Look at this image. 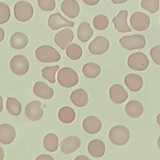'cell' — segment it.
Listing matches in <instances>:
<instances>
[{
	"mask_svg": "<svg viewBox=\"0 0 160 160\" xmlns=\"http://www.w3.org/2000/svg\"><path fill=\"white\" fill-rule=\"evenodd\" d=\"M4 150L1 148V146H0V160H2L4 159Z\"/></svg>",
	"mask_w": 160,
	"mask_h": 160,
	"instance_id": "41",
	"label": "cell"
},
{
	"mask_svg": "<svg viewBox=\"0 0 160 160\" xmlns=\"http://www.w3.org/2000/svg\"><path fill=\"white\" fill-rule=\"evenodd\" d=\"M75 159H89V158L86 156H78L75 158Z\"/></svg>",
	"mask_w": 160,
	"mask_h": 160,
	"instance_id": "43",
	"label": "cell"
},
{
	"mask_svg": "<svg viewBox=\"0 0 160 160\" xmlns=\"http://www.w3.org/2000/svg\"><path fill=\"white\" fill-rule=\"evenodd\" d=\"M62 12L68 18L74 19L80 12L79 5L76 0H64L61 4Z\"/></svg>",
	"mask_w": 160,
	"mask_h": 160,
	"instance_id": "16",
	"label": "cell"
},
{
	"mask_svg": "<svg viewBox=\"0 0 160 160\" xmlns=\"http://www.w3.org/2000/svg\"><path fill=\"white\" fill-rule=\"evenodd\" d=\"M81 140L78 136L68 137L61 142V151L64 154L72 153L81 146Z\"/></svg>",
	"mask_w": 160,
	"mask_h": 160,
	"instance_id": "15",
	"label": "cell"
},
{
	"mask_svg": "<svg viewBox=\"0 0 160 160\" xmlns=\"http://www.w3.org/2000/svg\"><path fill=\"white\" fill-rule=\"evenodd\" d=\"M37 59L41 62H55L61 59L59 52L53 47L42 45L38 47L35 51Z\"/></svg>",
	"mask_w": 160,
	"mask_h": 160,
	"instance_id": "1",
	"label": "cell"
},
{
	"mask_svg": "<svg viewBox=\"0 0 160 160\" xmlns=\"http://www.w3.org/2000/svg\"><path fill=\"white\" fill-rule=\"evenodd\" d=\"M112 1V2H113L114 4H122L126 2H127L128 0H111Z\"/></svg>",
	"mask_w": 160,
	"mask_h": 160,
	"instance_id": "39",
	"label": "cell"
},
{
	"mask_svg": "<svg viewBox=\"0 0 160 160\" xmlns=\"http://www.w3.org/2000/svg\"><path fill=\"white\" fill-rule=\"evenodd\" d=\"M34 14V9L30 2L26 1H19L14 6V15L20 22L30 20Z\"/></svg>",
	"mask_w": 160,
	"mask_h": 160,
	"instance_id": "4",
	"label": "cell"
},
{
	"mask_svg": "<svg viewBox=\"0 0 160 160\" xmlns=\"http://www.w3.org/2000/svg\"><path fill=\"white\" fill-rule=\"evenodd\" d=\"M28 36L22 32L14 33L10 39V44L12 48L15 49H22L28 44Z\"/></svg>",
	"mask_w": 160,
	"mask_h": 160,
	"instance_id": "24",
	"label": "cell"
},
{
	"mask_svg": "<svg viewBox=\"0 0 160 160\" xmlns=\"http://www.w3.org/2000/svg\"><path fill=\"white\" fill-rule=\"evenodd\" d=\"M57 80L61 86L69 88L75 86L78 83L79 78L75 70L69 67H65L59 70Z\"/></svg>",
	"mask_w": 160,
	"mask_h": 160,
	"instance_id": "2",
	"label": "cell"
},
{
	"mask_svg": "<svg viewBox=\"0 0 160 160\" xmlns=\"http://www.w3.org/2000/svg\"><path fill=\"white\" fill-rule=\"evenodd\" d=\"M59 66H47L44 68L42 71V77L48 81L50 83H54L56 81L55 75L57 71L59 70Z\"/></svg>",
	"mask_w": 160,
	"mask_h": 160,
	"instance_id": "31",
	"label": "cell"
},
{
	"mask_svg": "<svg viewBox=\"0 0 160 160\" xmlns=\"http://www.w3.org/2000/svg\"><path fill=\"white\" fill-rule=\"evenodd\" d=\"M66 53L67 56L72 60H78L82 55L81 47L77 44H69L66 48Z\"/></svg>",
	"mask_w": 160,
	"mask_h": 160,
	"instance_id": "29",
	"label": "cell"
},
{
	"mask_svg": "<svg viewBox=\"0 0 160 160\" xmlns=\"http://www.w3.org/2000/svg\"><path fill=\"white\" fill-rule=\"evenodd\" d=\"M84 130L90 134H95L100 131L102 128L101 120L94 116L86 117L82 122Z\"/></svg>",
	"mask_w": 160,
	"mask_h": 160,
	"instance_id": "17",
	"label": "cell"
},
{
	"mask_svg": "<svg viewBox=\"0 0 160 160\" xmlns=\"http://www.w3.org/2000/svg\"><path fill=\"white\" fill-rule=\"evenodd\" d=\"M125 111L129 117L138 118L142 116L144 112V106L139 101L131 100L126 104Z\"/></svg>",
	"mask_w": 160,
	"mask_h": 160,
	"instance_id": "21",
	"label": "cell"
},
{
	"mask_svg": "<svg viewBox=\"0 0 160 160\" xmlns=\"http://www.w3.org/2000/svg\"><path fill=\"white\" fill-rule=\"evenodd\" d=\"M109 94L110 99L116 104H122L128 98L127 91L119 84H113L110 87Z\"/></svg>",
	"mask_w": 160,
	"mask_h": 160,
	"instance_id": "12",
	"label": "cell"
},
{
	"mask_svg": "<svg viewBox=\"0 0 160 160\" xmlns=\"http://www.w3.org/2000/svg\"><path fill=\"white\" fill-rule=\"evenodd\" d=\"M150 55L155 64H160V46L159 45L152 47L150 50Z\"/></svg>",
	"mask_w": 160,
	"mask_h": 160,
	"instance_id": "36",
	"label": "cell"
},
{
	"mask_svg": "<svg viewBox=\"0 0 160 160\" xmlns=\"http://www.w3.org/2000/svg\"><path fill=\"white\" fill-rule=\"evenodd\" d=\"M141 6L150 13H156L159 8V0H141Z\"/></svg>",
	"mask_w": 160,
	"mask_h": 160,
	"instance_id": "33",
	"label": "cell"
},
{
	"mask_svg": "<svg viewBox=\"0 0 160 160\" xmlns=\"http://www.w3.org/2000/svg\"><path fill=\"white\" fill-rule=\"evenodd\" d=\"M83 2L88 6H94L98 4L100 0H82Z\"/></svg>",
	"mask_w": 160,
	"mask_h": 160,
	"instance_id": "37",
	"label": "cell"
},
{
	"mask_svg": "<svg viewBox=\"0 0 160 160\" xmlns=\"http://www.w3.org/2000/svg\"><path fill=\"white\" fill-rule=\"evenodd\" d=\"M74 38V32L70 28H65L58 32L54 36V42L56 45L62 49H65Z\"/></svg>",
	"mask_w": 160,
	"mask_h": 160,
	"instance_id": "13",
	"label": "cell"
},
{
	"mask_svg": "<svg viewBox=\"0 0 160 160\" xmlns=\"http://www.w3.org/2000/svg\"><path fill=\"white\" fill-rule=\"evenodd\" d=\"M9 66L12 72L18 76L24 75L29 69V61L22 55H16L12 57Z\"/></svg>",
	"mask_w": 160,
	"mask_h": 160,
	"instance_id": "7",
	"label": "cell"
},
{
	"mask_svg": "<svg viewBox=\"0 0 160 160\" xmlns=\"http://www.w3.org/2000/svg\"><path fill=\"white\" fill-rule=\"evenodd\" d=\"M71 102L78 107H84L87 105L89 97L87 92L81 88L73 91L70 96Z\"/></svg>",
	"mask_w": 160,
	"mask_h": 160,
	"instance_id": "22",
	"label": "cell"
},
{
	"mask_svg": "<svg viewBox=\"0 0 160 160\" xmlns=\"http://www.w3.org/2000/svg\"><path fill=\"white\" fill-rule=\"evenodd\" d=\"M128 65L132 70L142 71L146 69L149 64V61L147 56L141 52H137L131 54L128 59Z\"/></svg>",
	"mask_w": 160,
	"mask_h": 160,
	"instance_id": "6",
	"label": "cell"
},
{
	"mask_svg": "<svg viewBox=\"0 0 160 160\" xmlns=\"http://www.w3.org/2000/svg\"><path fill=\"white\" fill-rule=\"evenodd\" d=\"M44 114V111L41 107V103L38 101L29 102L25 108V115L31 121L40 120Z\"/></svg>",
	"mask_w": 160,
	"mask_h": 160,
	"instance_id": "9",
	"label": "cell"
},
{
	"mask_svg": "<svg viewBox=\"0 0 160 160\" xmlns=\"http://www.w3.org/2000/svg\"><path fill=\"white\" fill-rule=\"evenodd\" d=\"M111 142L116 146L125 145L130 139L129 130L124 126H115L109 132Z\"/></svg>",
	"mask_w": 160,
	"mask_h": 160,
	"instance_id": "3",
	"label": "cell"
},
{
	"mask_svg": "<svg viewBox=\"0 0 160 160\" xmlns=\"http://www.w3.org/2000/svg\"><path fill=\"white\" fill-rule=\"evenodd\" d=\"M4 31L0 28V42L4 39Z\"/></svg>",
	"mask_w": 160,
	"mask_h": 160,
	"instance_id": "40",
	"label": "cell"
},
{
	"mask_svg": "<svg viewBox=\"0 0 160 160\" xmlns=\"http://www.w3.org/2000/svg\"><path fill=\"white\" fill-rule=\"evenodd\" d=\"M48 24L52 30H57L64 27L72 28L74 26V23L72 21L65 19L59 12L50 15L48 19Z\"/></svg>",
	"mask_w": 160,
	"mask_h": 160,
	"instance_id": "11",
	"label": "cell"
},
{
	"mask_svg": "<svg viewBox=\"0 0 160 160\" xmlns=\"http://www.w3.org/2000/svg\"><path fill=\"white\" fill-rule=\"evenodd\" d=\"M131 28L138 31H143L148 29L150 25V18L149 16L141 12H134L129 19Z\"/></svg>",
	"mask_w": 160,
	"mask_h": 160,
	"instance_id": "8",
	"label": "cell"
},
{
	"mask_svg": "<svg viewBox=\"0 0 160 160\" xmlns=\"http://www.w3.org/2000/svg\"><path fill=\"white\" fill-rule=\"evenodd\" d=\"M82 71L85 77L89 79H94L100 74L101 68L98 64L94 62H88L83 66Z\"/></svg>",
	"mask_w": 160,
	"mask_h": 160,
	"instance_id": "26",
	"label": "cell"
},
{
	"mask_svg": "<svg viewBox=\"0 0 160 160\" xmlns=\"http://www.w3.org/2000/svg\"><path fill=\"white\" fill-rule=\"evenodd\" d=\"M122 47L127 50L142 49L146 46V39L141 34H134L122 37L119 39Z\"/></svg>",
	"mask_w": 160,
	"mask_h": 160,
	"instance_id": "5",
	"label": "cell"
},
{
	"mask_svg": "<svg viewBox=\"0 0 160 160\" xmlns=\"http://www.w3.org/2000/svg\"><path fill=\"white\" fill-rule=\"evenodd\" d=\"M128 11L126 9L121 10L118 15L112 19V23L115 29L120 32H129L131 31V29L127 23V18Z\"/></svg>",
	"mask_w": 160,
	"mask_h": 160,
	"instance_id": "14",
	"label": "cell"
},
{
	"mask_svg": "<svg viewBox=\"0 0 160 160\" xmlns=\"http://www.w3.org/2000/svg\"><path fill=\"white\" fill-rule=\"evenodd\" d=\"M6 108L8 112L13 116H18L21 112V104L14 98H8L6 101Z\"/></svg>",
	"mask_w": 160,
	"mask_h": 160,
	"instance_id": "30",
	"label": "cell"
},
{
	"mask_svg": "<svg viewBox=\"0 0 160 160\" xmlns=\"http://www.w3.org/2000/svg\"><path fill=\"white\" fill-rule=\"evenodd\" d=\"M92 24L96 29L102 31L108 28L109 25V19L108 17L104 14H98L94 18Z\"/></svg>",
	"mask_w": 160,
	"mask_h": 160,
	"instance_id": "32",
	"label": "cell"
},
{
	"mask_svg": "<svg viewBox=\"0 0 160 160\" xmlns=\"http://www.w3.org/2000/svg\"><path fill=\"white\" fill-rule=\"evenodd\" d=\"M43 146L48 151H56L59 146V139L57 135L54 133L46 134L43 140Z\"/></svg>",
	"mask_w": 160,
	"mask_h": 160,
	"instance_id": "28",
	"label": "cell"
},
{
	"mask_svg": "<svg viewBox=\"0 0 160 160\" xmlns=\"http://www.w3.org/2000/svg\"><path fill=\"white\" fill-rule=\"evenodd\" d=\"M76 118L74 110L68 106H64L60 109L58 112V118L63 123L69 124L74 121Z\"/></svg>",
	"mask_w": 160,
	"mask_h": 160,
	"instance_id": "27",
	"label": "cell"
},
{
	"mask_svg": "<svg viewBox=\"0 0 160 160\" xmlns=\"http://www.w3.org/2000/svg\"><path fill=\"white\" fill-rule=\"evenodd\" d=\"M88 150L92 156L98 158L104 156L106 151V146L101 140L93 139L88 144Z\"/></svg>",
	"mask_w": 160,
	"mask_h": 160,
	"instance_id": "23",
	"label": "cell"
},
{
	"mask_svg": "<svg viewBox=\"0 0 160 160\" xmlns=\"http://www.w3.org/2000/svg\"><path fill=\"white\" fill-rule=\"evenodd\" d=\"M124 83L127 88L132 92L140 91L143 86V79L138 74L130 73L124 78Z\"/></svg>",
	"mask_w": 160,
	"mask_h": 160,
	"instance_id": "20",
	"label": "cell"
},
{
	"mask_svg": "<svg viewBox=\"0 0 160 160\" xmlns=\"http://www.w3.org/2000/svg\"><path fill=\"white\" fill-rule=\"evenodd\" d=\"M39 8L45 12H50L54 10L56 8L55 0H38Z\"/></svg>",
	"mask_w": 160,
	"mask_h": 160,
	"instance_id": "35",
	"label": "cell"
},
{
	"mask_svg": "<svg viewBox=\"0 0 160 160\" xmlns=\"http://www.w3.org/2000/svg\"><path fill=\"white\" fill-rule=\"evenodd\" d=\"M3 109V100L2 97L0 96V112H1V111H2Z\"/></svg>",
	"mask_w": 160,
	"mask_h": 160,
	"instance_id": "42",
	"label": "cell"
},
{
	"mask_svg": "<svg viewBox=\"0 0 160 160\" xmlns=\"http://www.w3.org/2000/svg\"><path fill=\"white\" fill-rule=\"evenodd\" d=\"M36 159H43V160H48V159H53V158L48 154H41L39 155L36 158Z\"/></svg>",
	"mask_w": 160,
	"mask_h": 160,
	"instance_id": "38",
	"label": "cell"
},
{
	"mask_svg": "<svg viewBox=\"0 0 160 160\" xmlns=\"http://www.w3.org/2000/svg\"><path fill=\"white\" fill-rule=\"evenodd\" d=\"M16 138V130L9 124L0 125V142L4 144L12 143Z\"/></svg>",
	"mask_w": 160,
	"mask_h": 160,
	"instance_id": "19",
	"label": "cell"
},
{
	"mask_svg": "<svg viewBox=\"0 0 160 160\" xmlns=\"http://www.w3.org/2000/svg\"><path fill=\"white\" fill-rule=\"evenodd\" d=\"M93 35V31L88 22L84 21L81 22L78 27L77 36L82 42H86L88 41Z\"/></svg>",
	"mask_w": 160,
	"mask_h": 160,
	"instance_id": "25",
	"label": "cell"
},
{
	"mask_svg": "<svg viewBox=\"0 0 160 160\" xmlns=\"http://www.w3.org/2000/svg\"><path fill=\"white\" fill-rule=\"evenodd\" d=\"M11 11L7 4L0 2V24L6 23L10 19Z\"/></svg>",
	"mask_w": 160,
	"mask_h": 160,
	"instance_id": "34",
	"label": "cell"
},
{
	"mask_svg": "<svg viewBox=\"0 0 160 160\" xmlns=\"http://www.w3.org/2000/svg\"><path fill=\"white\" fill-rule=\"evenodd\" d=\"M32 91L36 96L44 99H50L54 96V91L52 88L42 81H38L35 82Z\"/></svg>",
	"mask_w": 160,
	"mask_h": 160,
	"instance_id": "18",
	"label": "cell"
},
{
	"mask_svg": "<svg viewBox=\"0 0 160 160\" xmlns=\"http://www.w3.org/2000/svg\"><path fill=\"white\" fill-rule=\"evenodd\" d=\"M109 48L108 39L104 36H98L89 44V52L94 55H101L105 53Z\"/></svg>",
	"mask_w": 160,
	"mask_h": 160,
	"instance_id": "10",
	"label": "cell"
}]
</instances>
